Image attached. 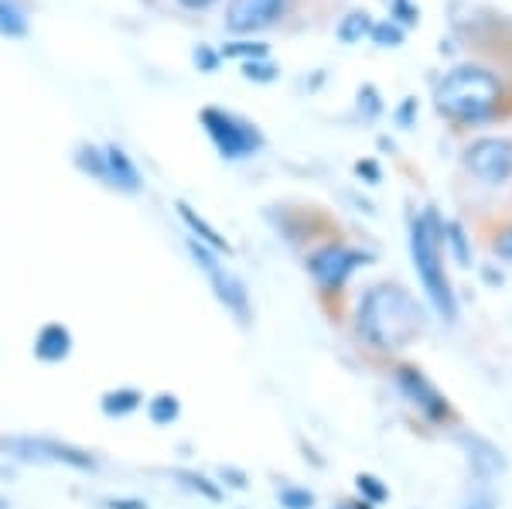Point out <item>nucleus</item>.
I'll return each mask as SVG.
<instances>
[{
  "label": "nucleus",
  "instance_id": "nucleus-1",
  "mask_svg": "<svg viewBox=\"0 0 512 509\" xmlns=\"http://www.w3.org/2000/svg\"><path fill=\"white\" fill-rule=\"evenodd\" d=\"M424 325H427L424 305L400 284L369 287L359 301V311H355L359 335L379 352L407 349L424 332Z\"/></svg>",
  "mask_w": 512,
  "mask_h": 509
},
{
  "label": "nucleus",
  "instance_id": "nucleus-28",
  "mask_svg": "<svg viewBox=\"0 0 512 509\" xmlns=\"http://www.w3.org/2000/svg\"><path fill=\"white\" fill-rule=\"evenodd\" d=\"M495 253H499V257H506V260H512V226L499 233V240H495Z\"/></svg>",
  "mask_w": 512,
  "mask_h": 509
},
{
  "label": "nucleus",
  "instance_id": "nucleus-34",
  "mask_svg": "<svg viewBox=\"0 0 512 509\" xmlns=\"http://www.w3.org/2000/svg\"><path fill=\"white\" fill-rule=\"evenodd\" d=\"M0 509H11V506H7V499H4V496H0Z\"/></svg>",
  "mask_w": 512,
  "mask_h": 509
},
{
  "label": "nucleus",
  "instance_id": "nucleus-6",
  "mask_svg": "<svg viewBox=\"0 0 512 509\" xmlns=\"http://www.w3.org/2000/svg\"><path fill=\"white\" fill-rule=\"evenodd\" d=\"M202 127H205V134L212 137L216 151L226 161L253 158V154L263 147V134H260V130H256L250 120L236 117V113H229V110H216V106L202 110Z\"/></svg>",
  "mask_w": 512,
  "mask_h": 509
},
{
  "label": "nucleus",
  "instance_id": "nucleus-7",
  "mask_svg": "<svg viewBox=\"0 0 512 509\" xmlns=\"http://www.w3.org/2000/svg\"><path fill=\"white\" fill-rule=\"evenodd\" d=\"M369 260L373 257L362 250H352V246H342V243H328L308 257V274L325 294H335V291H342L345 281H349L359 267H366Z\"/></svg>",
  "mask_w": 512,
  "mask_h": 509
},
{
  "label": "nucleus",
  "instance_id": "nucleus-32",
  "mask_svg": "<svg viewBox=\"0 0 512 509\" xmlns=\"http://www.w3.org/2000/svg\"><path fill=\"white\" fill-rule=\"evenodd\" d=\"M465 509H492V503L489 499H475V503H468Z\"/></svg>",
  "mask_w": 512,
  "mask_h": 509
},
{
  "label": "nucleus",
  "instance_id": "nucleus-33",
  "mask_svg": "<svg viewBox=\"0 0 512 509\" xmlns=\"http://www.w3.org/2000/svg\"><path fill=\"white\" fill-rule=\"evenodd\" d=\"M181 4H185V7H209L212 0H181Z\"/></svg>",
  "mask_w": 512,
  "mask_h": 509
},
{
  "label": "nucleus",
  "instance_id": "nucleus-22",
  "mask_svg": "<svg viewBox=\"0 0 512 509\" xmlns=\"http://www.w3.org/2000/svg\"><path fill=\"white\" fill-rule=\"evenodd\" d=\"M369 35H373L376 45L393 48V45H400V41H403V28L396 21H383V24H373V31H369Z\"/></svg>",
  "mask_w": 512,
  "mask_h": 509
},
{
  "label": "nucleus",
  "instance_id": "nucleus-5",
  "mask_svg": "<svg viewBox=\"0 0 512 509\" xmlns=\"http://www.w3.org/2000/svg\"><path fill=\"white\" fill-rule=\"evenodd\" d=\"M188 253H192L195 267L205 274V281H209V287H212V294H216L219 305L226 308L239 325L250 322V291H246V284L239 281L233 270L222 264L219 253L209 250L205 243H198L195 236H188Z\"/></svg>",
  "mask_w": 512,
  "mask_h": 509
},
{
  "label": "nucleus",
  "instance_id": "nucleus-27",
  "mask_svg": "<svg viewBox=\"0 0 512 509\" xmlns=\"http://www.w3.org/2000/svg\"><path fill=\"white\" fill-rule=\"evenodd\" d=\"M222 55H253V59H263L267 55V45H246V41H239V45H226L222 48Z\"/></svg>",
  "mask_w": 512,
  "mask_h": 509
},
{
  "label": "nucleus",
  "instance_id": "nucleus-26",
  "mask_svg": "<svg viewBox=\"0 0 512 509\" xmlns=\"http://www.w3.org/2000/svg\"><path fill=\"white\" fill-rule=\"evenodd\" d=\"M393 18L400 24H414L420 18V11L410 4V0H393Z\"/></svg>",
  "mask_w": 512,
  "mask_h": 509
},
{
  "label": "nucleus",
  "instance_id": "nucleus-2",
  "mask_svg": "<svg viewBox=\"0 0 512 509\" xmlns=\"http://www.w3.org/2000/svg\"><path fill=\"white\" fill-rule=\"evenodd\" d=\"M434 103L454 123H482L499 113L502 82L482 65H458L437 82Z\"/></svg>",
  "mask_w": 512,
  "mask_h": 509
},
{
  "label": "nucleus",
  "instance_id": "nucleus-17",
  "mask_svg": "<svg viewBox=\"0 0 512 509\" xmlns=\"http://www.w3.org/2000/svg\"><path fill=\"white\" fill-rule=\"evenodd\" d=\"M0 35H7V38L28 35V18H24L18 11V4H11V0H0Z\"/></svg>",
  "mask_w": 512,
  "mask_h": 509
},
{
  "label": "nucleus",
  "instance_id": "nucleus-29",
  "mask_svg": "<svg viewBox=\"0 0 512 509\" xmlns=\"http://www.w3.org/2000/svg\"><path fill=\"white\" fill-rule=\"evenodd\" d=\"M219 475H222V482L229 479V486H233V489H246V475H243V472H236V469H219Z\"/></svg>",
  "mask_w": 512,
  "mask_h": 509
},
{
  "label": "nucleus",
  "instance_id": "nucleus-14",
  "mask_svg": "<svg viewBox=\"0 0 512 509\" xmlns=\"http://www.w3.org/2000/svg\"><path fill=\"white\" fill-rule=\"evenodd\" d=\"M178 216L185 219V226L192 229V236H195L198 243H205V246H209V250H216V253H226V257H229V253H233V250H229V243L219 236V229L205 223V219L198 216V212H195L188 202H178Z\"/></svg>",
  "mask_w": 512,
  "mask_h": 509
},
{
  "label": "nucleus",
  "instance_id": "nucleus-10",
  "mask_svg": "<svg viewBox=\"0 0 512 509\" xmlns=\"http://www.w3.org/2000/svg\"><path fill=\"white\" fill-rule=\"evenodd\" d=\"M287 11H291V0H233L226 24L236 35H250V31H263L277 24Z\"/></svg>",
  "mask_w": 512,
  "mask_h": 509
},
{
  "label": "nucleus",
  "instance_id": "nucleus-15",
  "mask_svg": "<svg viewBox=\"0 0 512 509\" xmlns=\"http://www.w3.org/2000/svg\"><path fill=\"white\" fill-rule=\"evenodd\" d=\"M168 475L178 482L181 489L195 492V496L209 499V503H222V489H219V482H212L209 475H202V472H195V469H175V472H168Z\"/></svg>",
  "mask_w": 512,
  "mask_h": 509
},
{
  "label": "nucleus",
  "instance_id": "nucleus-8",
  "mask_svg": "<svg viewBox=\"0 0 512 509\" xmlns=\"http://www.w3.org/2000/svg\"><path fill=\"white\" fill-rule=\"evenodd\" d=\"M468 171L485 185H506L512 178V141L509 137H478L465 151Z\"/></svg>",
  "mask_w": 512,
  "mask_h": 509
},
{
  "label": "nucleus",
  "instance_id": "nucleus-20",
  "mask_svg": "<svg viewBox=\"0 0 512 509\" xmlns=\"http://www.w3.org/2000/svg\"><path fill=\"white\" fill-rule=\"evenodd\" d=\"M76 164L86 171V175H93L96 182H106V161H103V151H99V147H79Z\"/></svg>",
  "mask_w": 512,
  "mask_h": 509
},
{
  "label": "nucleus",
  "instance_id": "nucleus-4",
  "mask_svg": "<svg viewBox=\"0 0 512 509\" xmlns=\"http://www.w3.org/2000/svg\"><path fill=\"white\" fill-rule=\"evenodd\" d=\"M0 455L24 465H62L72 472H99V458L93 451L59 438H45V434H0Z\"/></svg>",
  "mask_w": 512,
  "mask_h": 509
},
{
  "label": "nucleus",
  "instance_id": "nucleus-12",
  "mask_svg": "<svg viewBox=\"0 0 512 509\" xmlns=\"http://www.w3.org/2000/svg\"><path fill=\"white\" fill-rule=\"evenodd\" d=\"M72 332L65 328L62 322H48V325H41L38 328V335H35V342H31V352H35V359L38 363H65V359L72 356Z\"/></svg>",
  "mask_w": 512,
  "mask_h": 509
},
{
  "label": "nucleus",
  "instance_id": "nucleus-13",
  "mask_svg": "<svg viewBox=\"0 0 512 509\" xmlns=\"http://www.w3.org/2000/svg\"><path fill=\"white\" fill-rule=\"evenodd\" d=\"M140 407H144V393L134 387L106 390L103 397H99V410H103L106 417H113V421H123V417L137 414Z\"/></svg>",
  "mask_w": 512,
  "mask_h": 509
},
{
  "label": "nucleus",
  "instance_id": "nucleus-3",
  "mask_svg": "<svg viewBox=\"0 0 512 509\" xmlns=\"http://www.w3.org/2000/svg\"><path fill=\"white\" fill-rule=\"evenodd\" d=\"M441 236H444V226L434 209L410 219V257H414V270L437 315H441L444 322H454V318H458V301H454L451 281H448V274H444Z\"/></svg>",
  "mask_w": 512,
  "mask_h": 509
},
{
  "label": "nucleus",
  "instance_id": "nucleus-24",
  "mask_svg": "<svg viewBox=\"0 0 512 509\" xmlns=\"http://www.w3.org/2000/svg\"><path fill=\"white\" fill-rule=\"evenodd\" d=\"M99 509H147V499H137V496H106V499H99Z\"/></svg>",
  "mask_w": 512,
  "mask_h": 509
},
{
  "label": "nucleus",
  "instance_id": "nucleus-30",
  "mask_svg": "<svg viewBox=\"0 0 512 509\" xmlns=\"http://www.w3.org/2000/svg\"><path fill=\"white\" fill-rule=\"evenodd\" d=\"M195 62L202 65L205 72H212V69H216V62H219V59H216L212 52H205V48H198V52H195Z\"/></svg>",
  "mask_w": 512,
  "mask_h": 509
},
{
  "label": "nucleus",
  "instance_id": "nucleus-19",
  "mask_svg": "<svg viewBox=\"0 0 512 509\" xmlns=\"http://www.w3.org/2000/svg\"><path fill=\"white\" fill-rule=\"evenodd\" d=\"M277 503L284 509H315V492H308L301 486H280Z\"/></svg>",
  "mask_w": 512,
  "mask_h": 509
},
{
  "label": "nucleus",
  "instance_id": "nucleus-21",
  "mask_svg": "<svg viewBox=\"0 0 512 509\" xmlns=\"http://www.w3.org/2000/svg\"><path fill=\"white\" fill-rule=\"evenodd\" d=\"M355 486H359V496H362V503H383L386 496H390V489L383 486V482L376 479V475H359V479H355Z\"/></svg>",
  "mask_w": 512,
  "mask_h": 509
},
{
  "label": "nucleus",
  "instance_id": "nucleus-9",
  "mask_svg": "<svg viewBox=\"0 0 512 509\" xmlns=\"http://www.w3.org/2000/svg\"><path fill=\"white\" fill-rule=\"evenodd\" d=\"M396 387L403 390V397H407L410 404H414L420 414L427 417V421L441 424V421H448V417H451V407H448V400H444V393L437 390L434 383L420 373V369L400 366V369H396Z\"/></svg>",
  "mask_w": 512,
  "mask_h": 509
},
{
  "label": "nucleus",
  "instance_id": "nucleus-31",
  "mask_svg": "<svg viewBox=\"0 0 512 509\" xmlns=\"http://www.w3.org/2000/svg\"><path fill=\"white\" fill-rule=\"evenodd\" d=\"M410 117H414V100L403 103V110H400V123H410Z\"/></svg>",
  "mask_w": 512,
  "mask_h": 509
},
{
  "label": "nucleus",
  "instance_id": "nucleus-23",
  "mask_svg": "<svg viewBox=\"0 0 512 509\" xmlns=\"http://www.w3.org/2000/svg\"><path fill=\"white\" fill-rule=\"evenodd\" d=\"M444 233H448L444 240H448V243L454 246V253H458L461 264H468L472 257H468V246H465V229H461L458 223H444Z\"/></svg>",
  "mask_w": 512,
  "mask_h": 509
},
{
  "label": "nucleus",
  "instance_id": "nucleus-11",
  "mask_svg": "<svg viewBox=\"0 0 512 509\" xmlns=\"http://www.w3.org/2000/svg\"><path fill=\"white\" fill-rule=\"evenodd\" d=\"M103 161H106V185L117 188V192L137 195L144 188V178H140L137 164L130 161V154L123 151L120 144H106L103 147Z\"/></svg>",
  "mask_w": 512,
  "mask_h": 509
},
{
  "label": "nucleus",
  "instance_id": "nucleus-16",
  "mask_svg": "<svg viewBox=\"0 0 512 509\" xmlns=\"http://www.w3.org/2000/svg\"><path fill=\"white\" fill-rule=\"evenodd\" d=\"M178 417H181V400L175 393H158V397L147 400V421L154 428H171Z\"/></svg>",
  "mask_w": 512,
  "mask_h": 509
},
{
  "label": "nucleus",
  "instance_id": "nucleus-25",
  "mask_svg": "<svg viewBox=\"0 0 512 509\" xmlns=\"http://www.w3.org/2000/svg\"><path fill=\"white\" fill-rule=\"evenodd\" d=\"M243 76L256 79V82H270V79L277 76V69H274V65H263V62H246L243 65Z\"/></svg>",
  "mask_w": 512,
  "mask_h": 509
},
{
  "label": "nucleus",
  "instance_id": "nucleus-18",
  "mask_svg": "<svg viewBox=\"0 0 512 509\" xmlns=\"http://www.w3.org/2000/svg\"><path fill=\"white\" fill-rule=\"evenodd\" d=\"M373 31V21H369L366 11H352L349 18L342 21V28H338V38L345 41V45H352V41H359L362 35H369Z\"/></svg>",
  "mask_w": 512,
  "mask_h": 509
}]
</instances>
